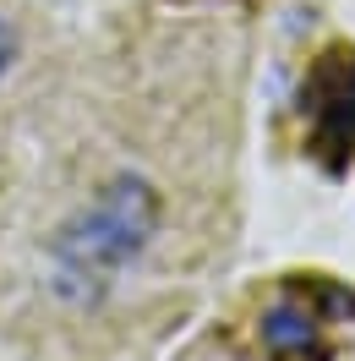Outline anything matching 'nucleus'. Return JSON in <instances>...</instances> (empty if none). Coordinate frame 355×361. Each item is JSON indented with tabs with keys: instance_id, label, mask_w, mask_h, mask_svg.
<instances>
[{
	"instance_id": "7ed1b4c3",
	"label": "nucleus",
	"mask_w": 355,
	"mask_h": 361,
	"mask_svg": "<svg viewBox=\"0 0 355 361\" xmlns=\"http://www.w3.org/2000/svg\"><path fill=\"white\" fill-rule=\"evenodd\" d=\"M295 110H301V148L323 176H350L355 164V44L333 39L311 55L301 93H295Z\"/></svg>"
},
{
	"instance_id": "20e7f679",
	"label": "nucleus",
	"mask_w": 355,
	"mask_h": 361,
	"mask_svg": "<svg viewBox=\"0 0 355 361\" xmlns=\"http://www.w3.org/2000/svg\"><path fill=\"white\" fill-rule=\"evenodd\" d=\"M11 61H17V27L0 17V77L11 71Z\"/></svg>"
},
{
	"instance_id": "f257e3e1",
	"label": "nucleus",
	"mask_w": 355,
	"mask_h": 361,
	"mask_svg": "<svg viewBox=\"0 0 355 361\" xmlns=\"http://www.w3.org/2000/svg\"><path fill=\"white\" fill-rule=\"evenodd\" d=\"M158 186L148 176H115L88 208H77L49 241V285L61 301L93 307L158 235Z\"/></svg>"
},
{
	"instance_id": "f03ea898",
	"label": "nucleus",
	"mask_w": 355,
	"mask_h": 361,
	"mask_svg": "<svg viewBox=\"0 0 355 361\" xmlns=\"http://www.w3.org/2000/svg\"><path fill=\"white\" fill-rule=\"evenodd\" d=\"M355 323V290L333 274H285L273 301L263 307L257 339L268 361H333L339 339L333 329Z\"/></svg>"
}]
</instances>
